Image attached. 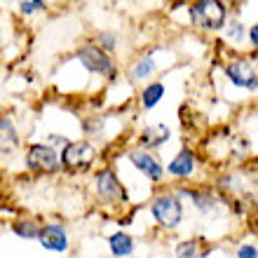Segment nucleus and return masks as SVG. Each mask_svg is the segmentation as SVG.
<instances>
[{"label": "nucleus", "instance_id": "obj_11", "mask_svg": "<svg viewBox=\"0 0 258 258\" xmlns=\"http://www.w3.org/2000/svg\"><path fill=\"white\" fill-rule=\"evenodd\" d=\"M167 169H169L171 176H190L192 169H195V155H192L190 150H181L169 162Z\"/></svg>", "mask_w": 258, "mask_h": 258}, {"label": "nucleus", "instance_id": "obj_9", "mask_svg": "<svg viewBox=\"0 0 258 258\" xmlns=\"http://www.w3.org/2000/svg\"><path fill=\"white\" fill-rule=\"evenodd\" d=\"M129 162L134 164L141 174H146L150 181H160V178H162V164L157 162L150 153H143V150L129 153Z\"/></svg>", "mask_w": 258, "mask_h": 258}, {"label": "nucleus", "instance_id": "obj_17", "mask_svg": "<svg viewBox=\"0 0 258 258\" xmlns=\"http://www.w3.org/2000/svg\"><path fill=\"white\" fill-rule=\"evenodd\" d=\"M45 7H47L45 0H19V12L24 14V17H31V14L40 12Z\"/></svg>", "mask_w": 258, "mask_h": 258}, {"label": "nucleus", "instance_id": "obj_23", "mask_svg": "<svg viewBox=\"0 0 258 258\" xmlns=\"http://www.w3.org/2000/svg\"><path fill=\"white\" fill-rule=\"evenodd\" d=\"M0 3H14V0H0Z\"/></svg>", "mask_w": 258, "mask_h": 258}, {"label": "nucleus", "instance_id": "obj_1", "mask_svg": "<svg viewBox=\"0 0 258 258\" xmlns=\"http://www.w3.org/2000/svg\"><path fill=\"white\" fill-rule=\"evenodd\" d=\"M190 21L204 31H216L225 24V5L221 0H192Z\"/></svg>", "mask_w": 258, "mask_h": 258}, {"label": "nucleus", "instance_id": "obj_7", "mask_svg": "<svg viewBox=\"0 0 258 258\" xmlns=\"http://www.w3.org/2000/svg\"><path fill=\"white\" fill-rule=\"evenodd\" d=\"M35 239H40L42 249H47V251L63 253L68 249V235H66V228H63L61 223L40 225V232H38V237Z\"/></svg>", "mask_w": 258, "mask_h": 258}, {"label": "nucleus", "instance_id": "obj_20", "mask_svg": "<svg viewBox=\"0 0 258 258\" xmlns=\"http://www.w3.org/2000/svg\"><path fill=\"white\" fill-rule=\"evenodd\" d=\"M237 258H258V249H256V246H251V244L239 246Z\"/></svg>", "mask_w": 258, "mask_h": 258}, {"label": "nucleus", "instance_id": "obj_19", "mask_svg": "<svg viewBox=\"0 0 258 258\" xmlns=\"http://www.w3.org/2000/svg\"><path fill=\"white\" fill-rule=\"evenodd\" d=\"M197 256V242H183L176 249V258H195Z\"/></svg>", "mask_w": 258, "mask_h": 258}, {"label": "nucleus", "instance_id": "obj_4", "mask_svg": "<svg viewBox=\"0 0 258 258\" xmlns=\"http://www.w3.org/2000/svg\"><path fill=\"white\" fill-rule=\"evenodd\" d=\"M94 157L96 148L89 141H68L61 148L59 162H61V169L66 171H80L87 169L89 164L94 162Z\"/></svg>", "mask_w": 258, "mask_h": 258}, {"label": "nucleus", "instance_id": "obj_21", "mask_svg": "<svg viewBox=\"0 0 258 258\" xmlns=\"http://www.w3.org/2000/svg\"><path fill=\"white\" fill-rule=\"evenodd\" d=\"M228 33H230V38L239 40V38H242V33H244V28L239 26V24H230V28H228Z\"/></svg>", "mask_w": 258, "mask_h": 258}, {"label": "nucleus", "instance_id": "obj_24", "mask_svg": "<svg viewBox=\"0 0 258 258\" xmlns=\"http://www.w3.org/2000/svg\"><path fill=\"white\" fill-rule=\"evenodd\" d=\"M0 33H3V26H0ZM0 42H3V38H0Z\"/></svg>", "mask_w": 258, "mask_h": 258}, {"label": "nucleus", "instance_id": "obj_15", "mask_svg": "<svg viewBox=\"0 0 258 258\" xmlns=\"http://www.w3.org/2000/svg\"><path fill=\"white\" fill-rule=\"evenodd\" d=\"M164 94V85H160V82H153V85H148V87L143 89V108H153V106H157L160 103V99H162Z\"/></svg>", "mask_w": 258, "mask_h": 258}, {"label": "nucleus", "instance_id": "obj_13", "mask_svg": "<svg viewBox=\"0 0 258 258\" xmlns=\"http://www.w3.org/2000/svg\"><path fill=\"white\" fill-rule=\"evenodd\" d=\"M167 139H169V129L164 127V124H160V127H148L146 129L143 136H141V143L143 146H148V148H160Z\"/></svg>", "mask_w": 258, "mask_h": 258}, {"label": "nucleus", "instance_id": "obj_18", "mask_svg": "<svg viewBox=\"0 0 258 258\" xmlns=\"http://www.w3.org/2000/svg\"><path fill=\"white\" fill-rule=\"evenodd\" d=\"M96 45L101 49H106V52H113L117 47V35L110 33V31H103V33L96 35Z\"/></svg>", "mask_w": 258, "mask_h": 258}, {"label": "nucleus", "instance_id": "obj_14", "mask_svg": "<svg viewBox=\"0 0 258 258\" xmlns=\"http://www.w3.org/2000/svg\"><path fill=\"white\" fill-rule=\"evenodd\" d=\"M108 244H110V251L115 253V256H129V253L134 251V239L129 237L127 232H115L108 239Z\"/></svg>", "mask_w": 258, "mask_h": 258}, {"label": "nucleus", "instance_id": "obj_10", "mask_svg": "<svg viewBox=\"0 0 258 258\" xmlns=\"http://www.w3.org/2000/svg\"><path fill=\"white\" fill-rule=\"evenodd\" d=\"M19 148V132L14 122L7 115H0V153L3 155H12Z\"/></svg>", "mask_w": 258, "mask_h": 258}, {"label": "nucleus", "instance_id": "obj_16", "mask_svg": "<svg viewBox=\"0 0 258 258\" xmlns=\"http://www.w3.org/2000/svg\"><path fill=\"white\" fill-rule=\"evenodd\" d=\"M153 68H155L153 56H143L141 61H136L134 68H132V80H143V78H148V75L153 73Z\"/></svg>", "mask_w": 258, "mask_h": 258}, {"label": "nucleus", "instance_id": "obj_22", "mask_svg": "<svg viewBox=\"0 0 258 258\" xmlns=\"http://www.w3.org/2000/svg\"><path fill=\"white\" fill-rule=\"evenodd\" d=\"M249 40H251L253 47H258V24H256V26L249 28Z\"/></svg>", "mask_w": 258, "mask_h": 258}, {"label": "nucleus", "instance_id": "obj_5", "mask_svg": "<svg viewBox=\"0 0 258 258\" xmlns=\"http://www.w3.org/2000/svg\"><path fill=\"white\" fill-rule=\"evenodd\" d=\"M94 188H96V195L101 197L103 202H110V204H124L127 202V190L124 185L120 183L117 174L110 167H103L94 174Z\"/></svg>", "mask_w": 258, "mask_h": 258}, {"label": "nucleus", "instance_id": "obj_3", "mask_svg": "<svg viewBox=\"0 0 258 258\" xmlns=\"http://www.w3.org/2000/svg\"><path fill=\"white\" fill-rule=\"evenodd\" d=\"M26 167L35 174H56L61 169L59 153L49 143H33L26 150Z\"/></svg>", "mask_w": 258, "mask_h": 258}, {"label": "nucleus", "instance_id": "obj_2", "mask_svg": "<svg viewBox=\"0 0 258 258\" xmlns=\"http://www.w3.org/2000/svg\"><path fill=\"white\" fill-rule=\"evenodd\" d=\"M75 56H78V61L87 68L89 73L106 75L110 80L117 78V66H115V61H113V56H110L106 49L99 47V45H82V47H78Z\"/></svg>", "mask_w": 258, "mask_h": 258}, {"label": "nucleus", "instance_id": "obj_12", "mask_svg": "<svg viewBox=\"0 0 258 258\" xmlns=\"http://www.w3.org/2000/svg\"><path fill=\"white\" fill-rule=\"evenodd\" d=\"M12 230H14V235L21 239H35L38 232H40V223L33 221V218H19V221L12 223Z\"/></svg>", "mask_w": 258, "mask_h": 258}, {"label": "nucleus", "instance_id": "obj_6", "mask_svg": "<svg viewBox=\"0 0 258 258\" xmlns=\"http://www.w3.org/2000/svg\"><path fill=\"white\" fill-rule=\"evenodd\" d=\"M150 211H153V216L160 225L164 228H176L181 223V216H183V209H181V202H178V197L174 195H160L153 200L150 204Z\"/></svg>", "mask_w": 258, "mask_h": 258}, {"label": "nucleus", "instance_id": "obj_8", "mask_svg": "<svg viewBox=\"0 0 258 258\" xmlns=\"http://www.w3.org/2000/svg\"><path fill=\"white\" fill-rule=\"evenodd\" d=\"M225 75L230 78L237 87H246V89H256L258 87V75L253 73V68L244 61H235L225 68Z\"/></svg>", "mask_w": 258, "mask_h": 258}]
</instances>
